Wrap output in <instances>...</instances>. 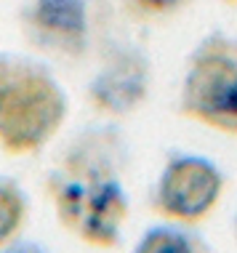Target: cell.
<instances>
[{"instance_id":"6da1fadb","label":"cell","mask_w":237,"mask_h":253,"mask_svg":"<svg viewBox=\"0 0 237 253\" xmlns=\"http://www.w3.org/2000/svg\"><path fill=\"white\" fill-rule=\"evenodd\" d=\"M59 224L93 248H112L128 221V192L118 179L104 139L75 147L51 176Z\"/></svg>"},{"instance_id":"7a4b0ae2","label":"cell","mask_w":237,"mask_h":253,"mask_svg":"<svg viewBox=\"0 0 237 253\" xmlns=\"http://www.w3.org/2000/svg\"><path fill=\"white\" fill-rule=\"evenodd\" d=\"M64 88L43 64L0 53V149L8 155L40 152L67 120Z\"/></svg>"},{"instance_id":"3957f363","label":"cell","mask_w":237,"mask_h":253,"mask_svg":"<svg viewBox=\"0 0 237 253\" xmlns=\"http://www.w3.org/2000/svg\"><path fill=\"white\" fill-rule=\"evenodd\" d=\"M181 115L211 131L237 136V38H205L181 83Z\"/></svg>"},{"instance_id":"277c9868","label":"cell","mask_w":237,"mask_h":253,"mask_svg":"<svg viewBox=\"0 0 237 253\" xmlns=\"http://www.w3.org/2000/svg\"><path fill=\"white\" fill-rule=\"evenodd\" d=\"M224 173L202 155H176L160 170L155 187V211L173 224H198L219 205Z\"/></svg>"},{"instance_id":"5b68a950","label":"cell","mask_w":237,"mask_h":253,"mask_svg":"<svg viewBox=\"0 0 237 253\" xmlns=\"http://www.w3.org/2000/svg\"><path fill=\"white\" fill-rule=\"evenodd\" d=\"M147 64L133 53L115 56L91 83V99L101 112L125 115L147 96Z\"/></svg>"},{"instance_id":"8992f818","label":"cell","mask_w":237,"mask_h":253,"mask_svg":"<svg viewBox=\"0 0 237 253\" xmlns=\"http://www.w3.org/2000/svg\"><path fill=\"white\" fill-rule=\"evenodd\" d=\"M27 24L35 35L56 48H80L88 32L85 0H32Z\"/></svg>"},{"instance_id":"52a82bcc","label":"cell","mask_w":237,"mask_h":253,"mask_svg":"<svg viewBox=\"0 0 237 253\" xmlns=\"http://www.w3.org/2000/svg\"><path fill=\"white\" fill-rule=\"evenodd\" d=\"M133 253H202L200 240L189 235L184 224H158L147 229L136 243Z\"/></svg>"},{"instance_id":"ba28073f","label":"cell","mask_w":237,"mask_h":253,"mask_svg":"<svg viewBox=\"0 0 237 253\" xmlns=\"http://www.w3.org/2000/svg\"><path fill=\"white\" fill-rule=\"evenodd\" d=\"M27 218V195L16 181L0 179V248L19 237Z\"/></svg>"},{"instance_id":"9c48e42d","label":"cell","mask_w":237,"mask_h":253,"mask_svg":"<svg viewBox=\"0 0 237 253\" xmlns=\"http://www.w3.org/2000/svg\"><path fill=\"white\" fill-rule=\"evenodd\" d=\"M133 3L147 13H165V11H173L179 5H184L187 0H133Z\"/></svg>"},{"instance_id":"30bf717a","label":"cell","mask_w":237,"mask_h":253,"mask_svg":"<svg viewBox=\"0 0 237 253\" xmlns=\"http://www.w3.org/2000/svg\"><path fill=\"white\" fill-rule=\"evenodd\" d=\"M0 253H48V251H45L40 243H35V240H22V237H13L11 243H5L3 248H0Z\"/></svg>"},{"instance_id":"8fae6325","label":"cell","mask_w":237,"mask_h":253,"mask_svg":"<svg viewBox=\"0 0 237 253\" xmlns=\"http://www.w3.org/2000/svg\"><path fill=\"white\" fill-rule=\"evenodd\" d=\"M232 235H235V243H237V216H235V224H232Z\"/></svg>"}]
</instances>
